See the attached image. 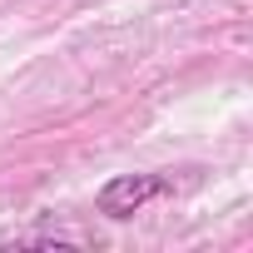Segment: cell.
I'll use <instances>...</instances> for the list:
<instances>
[{
  "label": "cell",
  "instance_id": "6da1fadb",
  "mask_svg": "<svg viewBox=\"0 0 253 253\" xmlns=\"http://www.w3.org/2000/svg\"><path fill=\"white\" fill-rule=\"evenodd\" d=\"M164 194H174V179L169 174H114L104 189H99V213L104 218H114V223H124V218H134L144 204H154V199H164Z\"/></svg>",
  "mask_w": 253,
  "mask_h": 253
},
{
  "label": "cell",
  "instance_id": "7a4b0ae2",
  "mask_svg": "<svg viewBox=\"0 0 253 253\" xmlns=\"http://www.w3.org/2000/svg\"><path fill=\"white\" fill-rule=\"evenodd\" d=\"M10 243L15 248H60V243H80V238H70V233H20Z\"/></svg>",
  "mask_w": 253,
  "mask_h": 253
}]
</instances>
